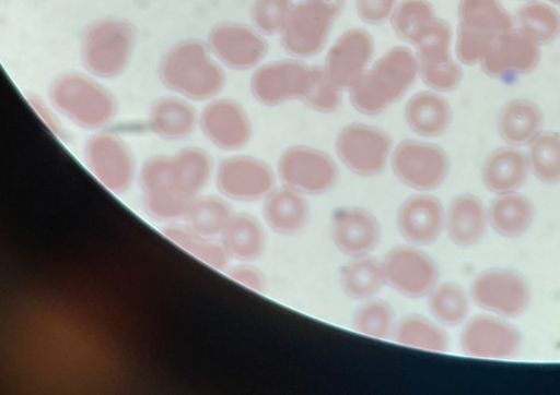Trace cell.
Returning a JSON list of instances; mask_svg holds the SVG:
<instances>
[{
    "label": "cell",
    "mask_w": 560,
    "mask_h": 395,
    "mask_svg": "<svg viewBox=\"0 0 560 395\" xmlns=\"http://www.w3.org/2000/svg\"><path fill=\"white\" fill-rule=\"evenodd\" d=\"M313 80L312 68L299 61L268 64L256 71L252 82L254 96L266 105H278L307 96Z\"/></svg>",
    "instance_id": "17"
},
{
    "label": "cell",
    "mask_w": 560,
    "mask_h": 395,
    "mask_svg": "<svg viewBox=\"0 0 560 395\" xmlns=\"http://www.w3.org/2000/svg\"><path fill=\"white\" fill-rule=\"evenodd\" d=\"M518 29L540 45H549L560 35V14L551 5L529 2L516 12Z\"/></svg>",
    "instance_id": "37"
},
{
    "label": "cell",
    "mask_w": 560,
    "mask_h": 395,
    "mask_svg": "<svg viewBox=\"0 0 560 395\" xmlns=\"http://www.w3.org/2000/svg\"><path fill=\"white\" fill-rule=\"evenodd\" d=\"M336 249L350 258L369 255L381 240V227L375 216L360 208L336 213L331 223Z\"/></svg>",
    "instance_id": "22"
},
{
    "label": "cell",
    "mask_w": 560,
    "mask_h": 395,
    "mask_svg": "<svg viewBox=\"0 0 560 395\" xmlns=\"http://www.w3.org/2000/svg\"><path fill=\"white\" fill-rule=\"evenodd\" d=\"M264 216L272 231L293 236L306 227L310 206L304 194L283 184L265 199Z\"/></svg>",
    "instance_id": "26"
},
{
    "label": "cell",
    "mask_w": 560,
    "mask_h": 395,
    "mask_svg": "<svg viewBox=\"0 0 560 395\" xmlns=\"http://www.w3.org/2000/svg\"><path fill=\"white\" fill-rule=\"evenodd\" d=\"M229 276L242 287L255 292H262L266 288V279L262 273L249 265H240L230 271Z\"/></svg>",
    "instance_id": "45"
},
{
    "label": "cell",
    "mask_w": 560,
    "mask_h": 395,
    "mask_svg": "<svg viewBox=\"0 0 560 395\" xmlns=\"http://www.w3.org/2000/svg\"><path fill=\"white\" fill-rule=\"evenodd\" d=\"M340 9L341 4L328 0H304L298 4L283 29L285 50L296 58H312L322 51Z\"/></svg>",
    "instance_id": "6"
},
{
    "label": "cell",
    "mask_w": 560,
    "mask_h": 395,
    "mask_svg": "<svg viewBox=\"0 0 560 395\" xmlns=\"http://www.w3.org/2000/svg\"><path fill=\"white\" fill-rule=\"evenodd\" d=\"M553 4L560 5V0H550Z\"/></svg>",
    "instance_id": "47"
},
{
    "label": "cell",
    "mask_w": 560,
    "mask_h": 395,
    "mask_svg": "<svg viewBox=\"0 0 560 395\" xmlns=\"http://www.w3.org/2000/svg\"><path fill=\"white\" fill-rule=\"evenodd\" d=\"M291 11L292 0H256L253 22L260 32L275 35L284 29Z\"/></svg>",
    "instance_id": "42"
},
{
    "label": "cell",
    "mask_w": 560,
    "mask_h": 395,
    "mask_svg": "<svg viewBox=\"0 0 560 395\" xmlns=\"http://www.w3.org/2000/svg\"><path fill=\"white\" fill-rule=\"evenodd\" d=\"M373 55L371 36L362 29H352L340 37L328 53L326 74L338 88H351L365 72Z\"/></svg>",
    "instance_id": "19"
},
{
    "label": "cell",
    "mask_w": 560,
    "mask_h": 395,
    "mask_svg": "<svg viewBox=\"0 0 560 395\" xmlns=\"http://www.w3.org/2000/svg\"><path fill=\"white\" fill-rule=\"evenodd\" d=\"M528 146L530 172L540 182L560 183V134L540 133Z\"/></svg>",
    "instance_id": "38"
},
{
    "label": "cell",
    "mask_w": 560,
    "mask_h": 395,
    "mask_svg": "<svg viewBox=\"0 0 560 395\" xmlns=\"http://www.w3.org/2000/svg\"><path fill=\"white\" fill-rule=\"evenodd\" d=\"M51 97L56 108L74 123L100 128L115 115V101L97 83L74 74L54 85Z\"/></svg>",
    "instance_id": "5"
},
{
    "label": "cell",
    "mask_w": 560,
    "mask_h": 395,
    "mask_svg": "<svg viewBox=\"0 0 560 395\" xmlns=\"http://www.w3.org/2000/svg\"><path fill=\"white\" fill-rule=\"evenodd\" d=\"M345 294L354 300L376 297L386 286L383 261L369 255L351 258L341 275Z\"/></svg>",
    "instance_id": "30"
},
{
    "label": "cell",
    "mask_w": 560,
    "mask_h": 395,
    "mask_svg": "<svg viewBox=\"0 0 560 395\" xmlns=\"http://www.w3.org/2000/svg\"><path fill=\"white\" fill-rule=\"evenodd\" d=\"M395 343L427 352L443 354L450 349V338L438 322L422 315H408L397 324Z\"/></svg>",
    "instance_id": "32"
},
{
    "label": "cell",
    "mask_w": 560,
    "mask_h": 395,
    "mask_svg": "<svg viewBox=\"0 0 560 395\" xmlns=\"http://www.w3.org/2000/svg\"><path fill=\"white\" fill-rule=\"evenodd\" d=\"M163 234L182 250L202 261L205 265L217 271L228 270L232 258L222 241L203 238L189 227H171L166 228Z\"/></svg>",
    "instance_id": "35"
},
{
    "label": "cell",
    "mask_w": 560,
    "mask_h": 395,
    "mask_svg": "<svg viewBox=\"0 0 560 395\" xmlns=\"http://www.w3.org/2000/svg\"><path fill=\"white\" fill-rule=\"evenodd\" d=\"M278 177L282 183L305 196L323 195L338 182L336 163L320 149L294 146L280 158Z\"/></svg>",
    "instance_id": "9"
},
{
    "label": "cell",
    "mask_w": 560,
    "mask_h": 395,
    "mask_svg": "<svg viewBox=\"0 0 560 395\" xmlns=\"http://www.w3.org/2000/svg\"><path fill=\"white\" fill-rule=\"evenodd\" d=\"M544 115L536 104L526 99L510 101L500 111L498 130L511 146L529 145L542 133Z\"/></svg>",
    "instance_id": "27"
},
{
    "label": "cell",
    "mask_w": 560,
    "mask_h": 395,
    "mask_svg": "<svg viewBox=\"0 0 560 395\" xmlns=\"http://www.w3.org/2000/svg\"><path fill=\"white\" fill-rule=\"evenodd\" d=\"M222 243L232 259L252 262L262 255L266 235L262 225L249 215H234L222 235Z\"/></svg>",
    "instance_id": "31"
},
{
    "label": "cell",
    "mask_w": 560,
    "mask_h": 395,
    "mask_svg": "<svg viewBox=\"0 0 560 395\" xmlns=\"http://www.w3.org/2000/svg\"><path fill=\"white\" fill-rule=\"evenodd\" d=\"M453 31L445 22L435 19L418 37L420 70L424 83L436 91L455 89L462 79V68L452 59Z\"/></svg>",
    "instance_id": "10"
},
{
    "label": "cell",
    "mask_w": 560,
    "mask_h": 395,
    "mask_svg": "<svg viewBox=\"0 0 560 395\" xmlns=\"http://www.w3.org/2000/svg\"><path fill=\"white\" fill-rule=\"evenodd\" d=\"M428 308L441 326L456 327L468 320L471 299L459 286L443 284L428 295Z\"/></svg>",
    "instance_id": "34"
},
{
    "label": "cell",
    "mask_w": 560,
    "mask_h": 395,
    "mask_svg": "<svg viewBox=\"0 0 560 395\" xmlns=\"http://www.w3.org/2000/svg\"><path fill=\"white\" fill-rule=\"evenodd\" d=\"M203 134L225 152H236L250 139V124L237 104L220 100L205 108L201 116Z\"/></svg>",
    "instance_id": "23"
},
{
    "label": "cell",
    "mask_w": 560,
    "mask_h": 395,
    "mask_svg": "<svg viewBox=\"0 0 560 395\" xmlns=\"http://www.w3.org/2000/svg\"><path fill=\"white\" fill-rule=\"evenodd\" d=\"M460 347L474 359L510 360L520 352L522 336L506 319L481 314L465 323Z\"/></svg>",
    "instance_id": "11"
},
{
    "label": "cell",
    "mask_w": 560,
    "mask_h": 395,
    "mask_svg": "<svg viewBox=\"0 0 560 395\" xmlns=\"http://www.w3.org/2000/svg\"><path fill=\"white\" fill-rule=\"evenodd\" d=\"M135 36L120 22H104L93 26L85 36L84 62L101 77H114L125 69L132 52Z\"/></svg>",
    "instance_id": "14"
},
{
    "label": "cell",
    "mask_w": 560,
    "mask_h": 395,
    "mask_svg": "<svg viewBox=\"0 0 560 395\" xmlns=\"http://www.w3.org/2000/svg\"><path fill=\"white\" fill-rule=\"evenodd\" d=\"M539 61V45L521 29L513 28L485 55L481 67L491 79L505 80L533 72Z\"/></svg>",
    "instance_id": "18"
},
{
    "label": "cell",
    "mask_w": 560,
    "mask_h": 395,
    "mask_svg": "<svg viewBox=\"0 0 560 395\" xmlns=\"http://www.w3.org/2000/svg\"><path fill=\"white\" fill-rule=\"evenodd\" d=\"M406 120L416 134L422 137H436L450 127L452 108L439 94L419 93L407 105Z\"/></svg>",
    "instance_id": "29"
},
{
    "label": "cell",
    "mask_w": 560,
    "mask_h": 395,
    "mask_svg": "<svg viewBox=\"0 0 560 395\" xmlns=\"http://www.w3.org/2000/svg\"><path fill=\"white\" fill-rule=\"evenodd\" d=\"M276 177L269 165L245 156L223 160L217 172L220 193L238 202L265 200L275 190Z\"/></svg>",
    "instance_id": "15"
},
{
    "label": "cell",
    "mask_w": 560,
    "mask_h": 395,
    "mask_svg": "<svg viewBox=\"0 0 560 395\" xmlns=\"http://www.w3.org/2000/svg\"><path fill=\"white\" fill-rule=\"evenodd\" d=\"M530 173L527 155L516 146L497 148L482 167V182L495 195L515 193L528 180Z\"/></svg>",
    "instance_id": "24"
},
{
    "label": "cell",
    "mask_w": 560,
    "mask_h": 395,
    "mask_svg": "<svg viewBox=\"0 0 560 395\" xmlns=\"http://www.w3.org/2000/svg\"><path fill=\"white\" fill-rule=\"evenodd\" d=\"M419 68L412 51L402 47L392 49L351 87L353 107L366 116L381 115L415 84Z\"/></svg>",
    "instance_id": "1"
},
{
    "label": "cell",
    "mask_w": 560,
    "mask_h": 395,
    "mask_svg": "<svg viewBox=\"0 0 560 395\" xmlns=\"http://www.w3.org/2000/svg\"><path fill=\"white\" fill-rule=\"evenodd\" d=\"M470 296L481 310L503 319L524 314L532 302L528 282L509 270L481 273L474 280Z\"/></svg>",
    "instance_id": "8"
},
{
    "label": "cell",
    "mask_w": 560,
    "mask_h": 395,
    "mask_svg": "<svg viewBox=\"0 0 560 395\" xmlns=\"http://www.w3.org/2000/svg\"><path fill=\"white\" fill-rule=\"evenodd\" d=\"M91 173L112 193H125L135 180L136 166L125 144L112 135L93 137L85 152Z\"/></svg>",
    "instance_id": "16"
},
{
    "label": "cell",
    "mask_w": 560,
    "mask_h": 395,
    "mask_svg": "<svg viewBox=\"0 0 560 395\" xmlns=\"http://www.w3.org/2000/svg\"><path fill=\"white\" fill-rule=\"evenodd\" d=\"M144 208L156 220L185 218L196 200L186 195L178 181L174 157L148 160L141 171Z\"/></svg>",
    "instance_id": "4"
},
{
    "label": "cell",
    "mask_w": 560,
    "mask_h": 395,
    "mask_svg": "<svg viewBox=\"0 0 560 395\" xmlns=\"http://www.w3.org/2000/svg\"><path fill=\"white\" fill-rule=\"evenodd\" d=\"M397 222L407 242L418 248L427 247L445 230V211L439 199L421 193L401 204Z\"/></svg>",
    "instance_id": "20"
},
{
    "label": "cell",
    "mask_w": 560,
    "mask_h": 395,
    "mask_svg": "<svg viewBox=\"0 0 560 395\" xmlns=\"http://www.w3.org/2000/svg\"><path fill=\"white\" fill-rule=\"evenodd\" d=\"M390 166L401 183L421 193L436 190L451 171L443 148L419 141L399 144L390 157Z\"/></svg>",
    "instance_id": "7"
},
{
    "label": "cell",
    "mask_w": 560,
    "mask_h": 395,
    "mask_svg": "<svg viewBox=\"0 0 560 395\" xmlns=\"http://www.w3.org/2000/svg\"><path fill=\"white\" fill-rule=\"evenodd\" d=\"M234 217L230 204L222 199L209 196L196 199L186 214V227L197 235L215 239L222 237Z\"/></svg>",
    "instance_id": "33"
},
{
    "label": "cell",
    "mask_w": 560,
    "mask_h": 395,
    "mask_svg": "<svg viewBox=\"0 0 560 395\" xmlns=\"http://www.w3.org/2000/svg\"><path fill=\"white\" fill-rule=\"evenodd\" d=\"M313 80L304 101L315 110L330 112L341 105V93L322 67H313Z\"/></svg>",
    "instance_id": "43"
},
{
    "label": "cell",
    "mask_w": 560,
    "mask_h": 395,
    "mask_svg": "<svg viewBox=\"0 0 560 395\" xmlns=\"http://www.w3.org/2000/svg\"><path fill=\"white\" fill-rule=\"evenodd\" d=\"M492 230L503 238L525 235L535 219L533 203L518 192L497 195L488 208Z\"/></svg>",
    "instance_id": "28"
},
{
    "label": "cell",
    "mask_w": 560,
    "mask_h": 395,
    "mask_svg": "<svg viewBox=\"0 0 560 395\" xmlns=\"http://www.w3.org/2000/svg\"><path fill=\"white\" fill-rule=\"evenodd\" d=\"M398 0H358V10L368 24L378 25L394 13Z\"/></svg>",
    "instance_id": "44"
},
{
    "label": "cell",
    "mask_w": 560,
    "mask_h": 395,
    "mask_svg": "<svg viewBox=\"0 0 560 395\" xmlns=\"http://www.w3.org/2000/svg\"><path fill=\"white\" fill-rule=\"evenodd\" d=\"M210 46L220 61L237 70L257 65L268 51L262 36L248 26L234 24L215 28L210 37Z\"/></svg>",
    "instance_id": "21"
},
{
    "label": "cell",
    "mask_w": 560,
    "mask_h": 395,
    "mask_svg": "<svg viewBox=\"0 0 560 395\" xmlns=\"http://www.w3.org/2000/svg\"><path fill=\"white\" fill-rule=\"evenodd\" d=\"M524 2H533V0H524Z\"/></svg>",
    "instance_id": "48"
},
{
    "label": "cell",
    "mask_w": 560,
    "mask_h": 395,
    "mask_svg": "<svg viewBox=\"0 0 560 395\" xmlns=\"http://www.w3.org/2000/svg\"><path fill=\"white\" fill-rule=\"evenodd\" d=\"M154 133L165 140H182L192 133L196 125L194 109L178 99L160 101L151 117Z\"/></svg>",
    "instance_id": "36"
},
{
    "label": "cell",
    "mask_w": 560,
    "mask_h": 395,
    "mask_svg": "<svg viewBox=\"0 0 560 395\" xmlns=\"http://www.w3.org/2000/svg\"><path fill=\"white\" fill-rule=\"evenodd\" d=\"M392 142L384 131L364 125L346 127L336 140V153L353 175L375 177L388 163Z\"/></svg>",
    "instance_id": "12"
},
{
    "label": "cell",
    "mask_w": 560,
    "mask_h": 395,
    "mask_svg": "<svg viewBox=\"0 0 560 395\" xmlns=\"http://www.w3.org/2000/svg\"><path fill=\"white\" fill-rule=\"evenodd\" d=\"M435 19L433 7L425 0H405L398 8L392 25L404 41L415 45L419 35Z\"/></svg>",
    "instance_id": "41"
},
{
    "label": "cell",
    "mask_w": 560,
    "mask_h": 395,
    "mask_svg": "<svg viewBox=\"0 0 560 395\" xmlns=\"http://www.w3.org/2000/svg\"><path fill=\"white\" fill-rule=\"evenodd\" d=\"M489 227L488 208L475 195L457 196L445 212V231L456 247H475Z\"/></svg>",
    "instance_id": "25"
},
{
    "label": "cell",
    "mask_w": 560,
    "mask_h": 395,
    "mask_svg": "<svg viewBox=\"0 0 560 395\" xmlns=\"http://www.w3.org/2000/svg\"><path fill=\"white\" fill-rule=\"evenodd\" d=\"M397 320L395 310L378 299L365 300L352 319L354 332L375 340H388L394 337Z\"/></svg>",
    "instance_id": "39"
},
{
    "label": "cell",
    "mask_w": 560,
    "mask_h": 395,
    "mask_svg": "<svg viewBox=\"0 0 560 395\" xmlns=\"http://www.w3.org/2000/svg\"><path fill=\"white\" fill-rule=\"evenodd\" d=\"M383 266L386 285L405 297H425L439 285L436 262L415 244L390 250Z\"/></svg>",
    "instance_id": "13"
},
{
    "label": "cell",
    "mask_w": 560,
    "mask_h": 395,
    "mask_svg": "<svg viewBox=\"0 0 560 395\" xmlns=\"http://www.w3.org/2000/svg\"><path fill=\"white\" fill-rule=\"evenodd\" d=\"M456 52L466 65L481 62L503 34L514 28V19L499 0H460Z\"/></svg>",
    "instance_id": "2"
},
{
    "label": "cell",
    "mask_w": 560,
    "mask_h": 395,
    "mask_svg": "<svg viewBox=\"0 0 560 395\" xmlns=\"http://www.w3.org/2000/svg\"><path fill=\"white\" fill-rule=\"evenodd\" d=\"M183 192L191 199L203 190L212 175V163L200 148H186L174 157Z\"/></svg>",
    "instance_id": "40"
},
{
    "label": "cell",
    "mask_w": 560,
    "mask_h": 395,
    "mask_svg": "<svg viewBox=\"0 0 560 395\" xmlns=\"http://www.w3.org/2000/svg\"><path fill=\"white\" fill-rule=\"evenodd\" d=\"M167 87L191 99H209L222 88L225 74L201 44L185 43L173 49L162 63Z\"/></svg>",
    "instance_id": "3"
},
{
    "label": "cell",
    "mask_w": 560,
    "mask_h": 395,
    "mask_svg": "<svg viewBox=\"0 0 560 395\" xmlns=\"http://www.w3.org/2000/svg\"><path fill=\"white\" fill-rule=\"evenodd\" d=\"M328 2L342 4V0H328Z\"/></svg>",
    "instance_id": "46"
}]
</instances>
